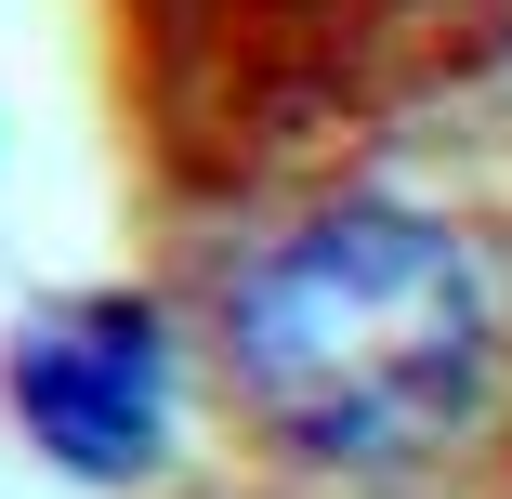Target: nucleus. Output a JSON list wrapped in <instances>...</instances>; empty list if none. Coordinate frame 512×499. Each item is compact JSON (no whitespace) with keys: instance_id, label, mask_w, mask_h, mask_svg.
Returning a JSON list of instances; mask_svg holds the SVG:
<instances>
[{"instance_id":"obj_1","label":"nucleus","mask_w":512,"mask_h":499,"mask_svg":"<svg viewBox=\"0 0 512 499\" xmlns=\"http://www.w3.org/2000/svg\"><path fill=\"white\" fill-rule=\"evenodd\" d=\"M486 276L473 250L407 211V197H342L263 237L224 276V381L237 408L329 473H394L473 421L486 394Z\"/></svg>"},{"instance_id":"obj_2","label":"nucleus","mask_w":512,"mask_h":499,"mask_svg":"<svg viewBox=\"0 0 512 499\" xmlns=\"http://www.w3.org/2000/svg\"><path fill=\"white\" fill-rule=\"evenodd\" d=\"M0 408H14V434L66 486H145L171 460V408H184L171 316L145 289H66V303L14 316V342H0Z\"/></svg>"}]
</instances>
